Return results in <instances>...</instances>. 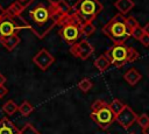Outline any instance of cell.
Returning <instances> with one entry per match:
<instances>
[{
  "mask_svg": "<svg viewBox=\"0 0 149 134\" xmlns=\"http://www.w3.org/2000/svg\"><path fill=\"white\" fill-rule=\"evenodd\" d=\"M137 114L129 107V106H125V108L115 117V121L125 129H128L134 122H136L137 120Z\"/></svg>",
  "mask_w": 149,
  "mask_h": 134,
  "instance_id": "obj_9",
  "label": "cell"
},
{
  "mask_svg": "<svg viewBox=\"0 0 149 134\" xmlns=\"http://www.w3.org/2000/svg\"><path fill=\"white\" fill-rule=\"evenodd\" d=\"M7 93H8V90H7V87H6L5 85H0V98L5 97Z\"/></svg>",
  "mask_w": 149,
  "mask_h": 134,
  "instance_id": "obj_30",
  "label": "cell"
},
{
  "mask_svg": "<svg viewBox=\"0 0 149 134\" xmlns=\"http://www.w3.org/2000/svg\"><path fill=\"white\" fill-rule=\"evenodd\" d=\"M20 129L7 118L0 120V134H19Z\"/></svg>",
  "mask_w": 149,
  "mask_h": 134,
  "instance_id": "obj_12",
  "label": "cell"
},
{
  "mask_svg": "<svg viewBox=\"0 0 149 134\" xmlns=\"http://www.w3.org/2000/svg\"><path fill=\"white\" fill-rule=\"evenodd\" d=\"M5 83H6V77L0 72V85H5Z\"/></svg>",
  "mask_w": 149,
  "mask_h": 134,
  "instance_id": "obj_32",
  "label": "cell"
},
{
  "mask_svg": "<svg viewBox=\"0 0 149 134\" xmlns=\"http://www.w3.org/2000/svg\"><path fill=\"white\" fill-rule=\"evenodd\" d=\"M107 105V103L106 101H104V100H101V99H98V100H95L92 105H91V111L92 112H98L99 110H101L104 106H106Z\"/></svg>",
  "mask_w": 149,
  "mask_h": 134,
  "instance_id": "obj_27",
  "label": "cell"
},
{
  "mask_svg": "<svg viewBox=\"0 0 149 134\" xmlns=\"http://www.w3.org/2000/svg\"><path fill=\"white\" fill-rule=\"evenodd\" d=\"M143 34H144V33H143V29H142V27H140V26H137V27L132 31V36H133L135 40H139V41H140V38L142 37Z\"/></svg>",
  "mask_w": 149,
  "mask_h": 134,
  "instance_id": "obj_28",
  "label": "cell"
},
{
  "mask_svg": "<svg viewBox=\"0 0 149 134\" xmlns=\"http://www.w3.org/2000/svg\"><path fill=\"white\" fill-rule=\"evenodd\" d=\"M102 33L106 34L114 44H125L128 37H130L125 22H114L112 20L102 27Z\"/></svg>",
  "mask_w": 149,
  "mask_h": 134,
  "instance_id": "obj_3",
  "label": "cell"
},
{
  "mask_svg": "<svg viewBox=\"0 0 149 134\" xmlns=\"http://www.w3.org/2000/svg\"><path fill=\"white\" fill-rule=\"evenodd\" d=\"M90 117L102 129H107L115 121V114L112 112L108 104L106 106H104L101 110H99L98 112H92L90 114Z\"/></svg>",
  "mask_w": 149,
  "mask_h": 134,
  "instance_id": "obj_7",
  "label": "cell"
},
{
  "mask_svg": "<svg viewBox=\"0 0 149 134\" xmlns=\"http://www.w3.org/2000/svg\"><path fill=\"white\" fill-rule=\"evenodd\" d=\"M142 29H143V33H144V34L149 35V22H148V23H146V24L142 27Z\"/></svg>",
  "mask_w": 149,
  "mask_h": 134,
  "instance_id": "obj_31",
  "label": "cell"
},
{
  "mask_svg": "<svg viewBox=\"0 0 149 134\" xmlns=\"http://www.w3.org/2000/svg\"><path fill=\"white\" fill-rule=\"evenodd\" d=\"M136 122H137V124H139V126H140V127H142V128H144V127L149 126V115H148V114H146V113L141 114L140 117H137Z\"/></svg>",
  "mask_w": 149,
  "mask_h": 134,
  "instance_id": "obj_26",
  "label": "cell"
},
{
  "mask_svg": "<svg viewBox=\"0 0 149 134\" xmlns=\"http://www.w3.org/2000/svg\"><path fill=\"white\" fill-rule=\"evenodd\" d=\"M123 79L130 85V86H134L136 85L141 79H142V75L140 73V71L135 68H130L128 69L125 75H123Z\"/></svg>",
  "mask_w": 149,
  "mask_h": 134,
  "instance_id": "obj_11",
  "label": "cell"
},
{
  "mask_svg": "<svg viewBox=\"0 0 149 134\" xmlns=\"http://www.w3.org/2000/svg\"><path fill=\"white\" fill-rule=\"evenodd\" d=\"M130 134H135V133H130Z\"/></svg>",
  "mask_w": 149,
  "mask_h": 134,
  "instance_id": "obj_36",
  "label": "cell"
},
{
  "mask_svg": "<svg viewBox=\"0 0 149 134\" xmlns=\"http://www.w3.org/2000/svg\"><path fill=\"white\" fill-rule=\"evenodd\" d=\"M128 47L125 44H114L112 48H109L105 55L111 61L112 64H114L116 68H121L126 64Z\"/></svg>",
  "mask_w": 149,
  "mask_h": 134,
  "instance_id": "obj_6",
  "label": "cell"
},
{
  "mask_svg": "<svg viewBox=\"0 0 149 134\" xmlns=\"http://www.w3.org/2000/svg\"><path fill=\"white\" fill-rule=\"evenodd\" d=\"M111 65V61L106 57V55H100L95 61H94V66L100 71L104 72L105 70H107V68Z\"/></svg>",
  "mask_w": 149,
  "mask_h": 134,
  "instance_id": "obj_16",
  "label": "cell"
},
{
  "mask_svg": "<svg viewBox=\"0 0 149 134\" xmlns=\"http://www.w3.org/2000/svg\"><path fill=\"white\" fill-rule=\"evenodd\" d=\"M140 57V54L136 49L128 47V52H127V58H126V63H133L135 62L137 58Z\"/></svg>",
  "mask_w": 149,
  "mask_h": 134,
  "instance_id": "obj_24",
  "label": "cell"
},
{
  "mask_svg": "<svg viewBox=\"0 0 149 134\" xmlns=\"http://www.w3.org/2000/svg\"><path fill=\"white\" fill-rule=\"evenodd\" d=\"M142 133H143V134H149V126L142 128Z\"/></svg>",
  "mask_w": 149,
  "mask_h": 134,
  "instance_id": "obj_33",
  "label": "cell"
},
{
  "mask_svg": "<svg viewBox=\"0 0 149 134\" xmlns=\"http://www.w3.org/2000/svg\"><path fill=\"white\" fill-rule=\"evenodd\" d=\"M3 13H5V9H3V8L0 6V20H1V17L3 16Z\"/></svg>",
  "mask_w": 149,
  "mask_h": 134,
  "instance_id": "obj_34",
  "label": "cell"
},
{
  "mask_svg": "<svg viewBox=\"0 0 149 134\" xmlns=\"http://www.w3.org/2000/svg\"><path fill=\"white\" fill-rule=\"evenodd\" d=\"M33 111H34L33 105H31L29 101H27V100L22 101V104L19 106V112H20L23 117H28Z\"/></svg>",
  "mask_w": 149,
  "mask_h": 134,
  "instance_id": "obj_19",
  "label": "cell"
},
{
  "mask_svg": "<svg viewBox=\"0 0 149 134\" xmlns=\"http://www.w3.org/2000/svg\"><path fill=\"white\" fill-rule=\"evenodd\" d=\"M19 134H41L31 124H27L24 125V127L22 129H20Z\"/></svg>",
  "mask_w": 149,
  "mask_h": 134,
  "instance_id": "obj_25",
  "label": "cell"
},
{
  "mask_svg": "<svg viewBox=\"0 0 149 134\" xmlns=\"http://www.w3.org/2000/svg\"><path fill=\"white\" fill-rule=\"evenodd\" d=\"M33 62L42 70V71H45L54 62H55V57L45 49V48H42L38 52H36V55L33 57Z\"/></svg>",
  "mask_w": 149,
  "mask_h": 134,
  "instance_id": "obj_10",
  "label": "cell"
},
{
  "mask_svg": "<svg viewBox=\"0 0 149 134\" xmlns=\"http://www.w3.org/2000/svg\"><path fill=\"white\" fill-rule=\"evenodd\" d=\"M72 7L78 13L83 22H93V20L104 9V6L99 0H78Z\"/></svg>",
  "mask_w": 149,
  "mask_h": 134,
  "instance_id": "obj_2",
  "label": "cell"
},
{
  "mask_svg": "<svg viewBox=\"0 0 149 134\" xmlns=\"http://www.w3.org/2000/svg\"><path fill=\"white\" fill-rule=\"evenodd\" d=\"M2 111L8 115H13L16 111H19V106L15 104V101L8 100L2 105Z\"/></svg>",
  "mask_w": 149,
  "mask_h": 134,
  "instance_id": "obj_17",
  "label": "cell"
},
{
  "mask_svg": "<svg viewBox=\"0 0 149 134\" xmlns=\"http://www.w3.org/2000/svg\"><path fill=\"white\" fill-rule=\"evenodd\" d=\"M125 24H126V27H127V31H128V34H129L130 36H132V31H133L137 26H140L139 22L136 21V19H135L134 16H126Z\"/></svg>",
  "mask_w": 149,
  "mask_h": 134,
  "instance_id": "obj_18",
  "label": "cell"
},
{
  "mask_svg": "<svg viewBox=\"0 0 149 134\" xmlns=\"http://www.w3.org/2000/svg\"><path fill=\"white\" fill-rule=\"evenodd\" d=\"M24 28H28V26L21 19V16L10 17V16L5 15L3 13V16L0 20V38L15 35L19 30L24 29Z\"/></svg>",
  "mask_w": 149,
  "mask_h": 134,
  "instance_id": "obj_4",
  "label": "cell"
},
{
  "mask_svg": "<svg viewBox=\"0 0 149 134\" xmlns=\"http://www.w3.org/2000/svg\"><path fill=\"white\" fill-rule=\"evenodd\" d=\"M61 15L52 0H29L20 16L35 36L43 38L56 26Z\"/></svg>",
  "mask_w": 149,
  "mask_h": 134,
  "instance_id": "obj_1",
  "label": "cell"
},
{
  "mask_svg": "<svg viewBox=\"0 0 149 134\" xmlns=\"http://www.w3.org/2000/svg\"><path fill=\"white\" fill-rule=\"evenodd\" d=\"M24 8V5L19 2V1H15L13 3H10L6 9H5V15L7 16H10V17H15V16H20L22 10Z\"/></svg>",
  "mask_w": 149,
  "mask_h": 134,
  "instance_id": "obj_13",
  "label": "cell"
},
{
  "mask_svg": "<svg viewBox=\"0 0 149 134\" xmlns=\"http://www.w3.org/2000/svg\"><path fill=\"white\" fill-rule=\"evenodd\" d=\"M55 5H56L57 10H58L61 14H66V13L70 10V8H71V6H70L65 0H57V1L55 2Z\"/></svg>",
  "mask_w": 149,
  "mask_h": 134,
  "instance_id": "obj_23",
  "label": "cell"
},
{
  "mask_svg": "<svg viewBox=\"0 0 149 134\" xmlns=\"http://www.w3.org/2000/svg\"><path fill=\"white\" fill-rule=\"evenodd\" d=\"M0 43L8 50H13L19 43H20V37L15 34V35H10V36H7V37H1L0 38Z\"/></svg>",
  "mask_w": 149,
  "mask_h": 134,
  "instance_id": "obj_15",
  "label": "cell"
},
{
  "mask_svg": "<svg viewBox=\"0 0 149 134\" xmlns=\"http://www.w3.org/2000/svg\"><path fill=\"white\" fill-rule=\"evenodd\" d=\"M114 6L120 14L126 15L128 12H130V9H133L135 3L133 0H116L114 2Z\"/></svg>",
  "mask_w": 149,
  "mask_h": 134,
  "instance_id": "obj_14",
  "label": "cell"
},
{
  "mask_svg": "<svg viewBox=\"0 0 149 134\" xmlns=\"http://www.w3.org/2000/svg\"><path fill=\"white\" fill-rule=\"evenodd\" d=\"M125 104L121 101V100H119V99H114L111 104H109V107H111V110H112V112L115 114V117L125 108Z\"/></svg>",
  "mask_w": 149,
  "mask_h": 134,
  "instance_id": "obj_21",
  "label": "cell"
},
{
  "mask_svg": "<svg viewBox=\"0 0 149 134\" xmlns=\"http://www.w3.org/2000/svg\"><path fill=\"white\" fill-rule=\"evenodd\" d=\"M83 23L84 22L81 20H78V21H74V22H71V23H68V24L61 27L59 35L63 38V41L70 45L74 44L81 35L80 28H81Z\"/></svg>",
  "mask_w": 149,
  "mask_h": 134,
  "instance_id": "obj_5",
  "label": "cell"
},
{
  "mask_svg": "<svg viewBox=\"0 0 149 134\" xmlns=\"http://www.w3.org/2000/svg\"><path fill=\"white\" fill-rule=\"evenodd\" d=\"M140 42H141L144 47H149V35L143 34V35H142V37L140 38Z\"/></svg>",
  "mask_w": 149,
  "mask_h": 134,
  "instance_id": "obj_29",
  "label": "cell"
},
{
  "mask_svg": "<svg viewBox=\"0 0 149 134\" xmlns=\"http://www.w3.org/2000/svg\"><path fill=\"white\" fill-rule=\"evenodd\" d=\"M92 86H93V83H92L91 79H88V78H83V79L78 83L79 90H80L81 92H84V93L88 92V91L92 89Z\"/></svg>",
  "mask_w": 149,
  "mask_h": 134,
  "instance_id": "obj_22",
  "label": "cell"
},
{
  "mask_svg": "<svg viewBox=\"0 0 149 134\" xmlns=\"http://www.w3.org/2000/svg\"><path fill=\"white\" fill-rule=\"evenodd\" d=\"M16 1H19V2H21V3H23V5H26L29 0H16Z\"/></svg>",
  "mask_w": 149,
  "mask_h": 134,
  "instance_id": "obj_35",
  "label": "cell"
},
{
  "mask_svg": "<svg viewBox=\"0 0 149 134\" xmlns=\"http://www.w3.org/2000/svg\"><path fill=\"white\" fill-rule=\"evenodd\" d=\"M70 52L76 57H79L81 59H87L94 52V47L91 45V43L87 40H81L70 45Z\"/></svg>",
  "mask_w": 149,
  "mask_h": 134,
  "instance_id": "obj_8",
  "label": "cell"
},
{
  "mask_svg": "<svg viewBox=\"0 0 149 134\" xmlns=\"http://www.w3.org/2000/svg\"><path fill=\"white\" fill-rule=\"evenodd\" d=\"M94 31H95V26L93 24V22H84L80 28L81 35H85V36H90Z\"/></svg>",
  "mask_w": 149,
  "mask_h": 134,
  "instance_id": "obj_20",
  "label": "cell"
}]
</instances>
